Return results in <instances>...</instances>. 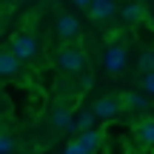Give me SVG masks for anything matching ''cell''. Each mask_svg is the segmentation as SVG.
<instances>
[{"label":"cell","instance_id":"2e32d148","mask_svg":"<svg viewBox=\"0 0 154 154\" xmlns=\"http://www.w3.org/2000/svg\"><path fill=\"white\" fill-rule=\"evenodd\" d=\"M17 146H14V140L9 137V134H3V137H0V151H14Z\"/></svg>","mask_w":154,"mask_h":154},{"label":"cell","instance_id":"ac0fdd59","mask_svg":"<svg viewBox=\"0 0 154 154\" xmlns=\"http://www.w3.org/2000/svg\"><path fill=\"white\" fill-rule=\"evenodd\" d=\"M151 26H154V14H151Z\"/></svg>","mask_w":154,"mask_h":154},{"label":"cell","instance_id":"ba28073f","mask_svg":"<svg viewBox=\"0 0 154 154\" xmlns=\"http://www.w3.org/2000/svg\"><path fill=\"white\" fill-rule=\"evenodd\" d=\"M120 17H123V23H128V26H137L140 20H146V9H143V3H126L123 6V11H120Z\"/></svg>","mask_w":154,"mask_h":154},{"label":"cell","instance_id":"4fadbf2b","mask_svg":"<svg viewBox=\"0 0 154 154\" xmlns=\"http://www.w3.org/2000/svg\"><path fill=\"white\" fill-rule=\"evenodd\" d=\"M123 100H126L128 109H146V106H149V100L140 97V94H123Z\"/></svg>","mask_w":154,"mask_h":154},{"label":"cell","instance_id":"5bb4252c","mask_svg":"<svg viewBox=\"0 0 154 154\" xmlns=\"http://www.w3.org/2000/svg\"><path fill=\"white\" fill-rule=\"evenodd\" d=\"M94 117H97V114H94V109H91V111H83V114L77 117V123H74V128H80V131H86V128L91 126V120H94Z\"/></svg>","mask_w":154,"mask_h":154},{"label":"cell","instance_id":"9a60e30c","mask_svg":"<svg viewBox=\"0 0 154 154\" xmlns=\"http://www.w3.org/2000/svg\"><path fill=\"white\" fill-rule=\"evenodd\" d=\"M143 91H146V94H151V97H154V72H149V74L143 77Z\"/></svg>","mask_w":154,"mask_h":154},{"label":"cell","instance_id":"5b68a950","mask_svg":"<svg viewBox=\"0 0 154 154\" xmlns=\"http://www.w3.org/2000/svg\"><path fill=\"white\" fill-rule=\"evenodd\" d=\"M88 14H91L94 23H106L114 17V0H91L88 6Z\"/></svg>","mask_w":154,"mask_h":154},{"label":"cell","instance_id":"8992f818","mask_svg":"<svg viewBox=\"0 0 154 154\" xmlns=\"http://www.w3.org/2000/svg\"><path fill=\"white\" fill-rule=\"evenodd\" d=\"M57 34H60L63 40H72L80 34V20H77L74 14H60L57 17Z\"/></svg>","mask_w":154,"mask_h":154},{"label":"cell","instance_id":"9c48e42d","mask_svg":"<svg viewBox=\"0 0 154 154\" xmlns=\"http://www.w3.org/2000/svg\"><path fill=\"white\" fill-rule=\"evenodd\" d=\"M20 57L11 51V46L6 51H0V74H6V77H11V74H17V69H20Z\"/></svg>","mask_w":154,"mask_h":154},{"label":"cell","instance_id":"52a82bcc","mask_svg":"<svg viewBox=\"0 0 154 154\" xmlns=\"http://www.w3.org/2000/svg\"><path fill=\"white\" fill-rule=\"evenodd\" d=\"M123 66H126V49L123 46H111L106 51V72L117 74V72H123Z\"/></svg>","mask_w":154,"mask_h":154},{"label":"cell","instance_id":"7c38bea8","mask_svg":"<svg viewBox=\"0 0 154 154\" xmlns=\"http://www.w3.org/2000/svg\"><path fill=\"white\" fill-rule=\"evenodd\" d=\"M137 69L143 74H149V72H154V49H146L143 54L137 57Z\"/></svg>","mask_w":154,"mask_h":154},{"label":"cell","instance_id":"7a4b0ae2","mask_svg":"<svg viewBox=\"0 0 154 154\" xmlns=\"http://www.w3.org/2000/svg\"><path fill=\"white\" fill-rule=\"evenodd\" d=\"M103 146V131L100 128H86L74 143L66 146V151H74V154H88V151H97Z\"/></svg>","mask_w":154,"mask_h":154},{"label":"cell","instance_id":"e0dca14e","mask_svg":"<svg viewBox=\"0 0 154 154\" xmlns=\"http://www.w3.org/2000/svg\"><path fill=\"white\" fill-rule=\"evenodd\" d=\"M72 3L77 6V9H88V6H91V0H72Z\"/></svg>","mask_w":154,"mask_h":154},{"label":"cell","instance_id":"30bf717a","mask_svg":"<svg viewBox=\"0 0 154 154\" xmlns=\"http://www.w3.org/2000/svg\"><path fill=\"white\" fill-rule=\"evenodd\" d=\"M134 131L143 146H154V117H143L140 123H134Z\"/></svg>","mask_w":154,"mask_h":154},{"label":"cell","instance_id":"3957f363","mask_svg":"<svg viewBox=\"0 0 154 154\" xmlns=\"http://www.w3.org/2000/svg\"><path fill=\"white\" fill-rule=\"evenodd\" d=\"M9 46H11V51H14L20 60H32V57L37 54V40H34V34H29V32H17Z\"/></svg>","mask_w":154,"mask_h":154},{"label":"cell","instance_id":"6da1fadb","mask_svg":"<svg viewBox=\"0 0 154 154\" xmlns=\"http://www.w3.org/2000/svg\"><path fill=\"white\" fill-rule=\"evenodd\" d=\"M57 66H60L63 72H69V74H80L83 66H86V54H83L77 46H63V49L57 51Z\"/></svg>","mask_w":154,"mask_h":154},{"label":"cell","instance_id":"8fae6325","mask_svg":"<svg viewBox=\"0 0 154 154\" xmlns=\"http://www.w3.org/2000/svg\"><path fill=\"white\" fill-rule=\"evenodd\" d=\"M51 126L54 128H72V111L66 109V106H57L54 111H51Z\"/></svg>","mask_w":154,"mask_h":154},{"label":"cell","instance_id":"277c9868","mask_svg":"<svg viewBox=\"0 0 154 154\" xmlns=\"http://www.w3.org/2000/svg\"><path fill=\"white\" fill-rule=\"evenodd\" d=\"M123 106H126V100H123V97H114V94H103V97H100L97 103L91 106V109H94V114H97L100 120H109V117L120 114V111H123Z\"/></svg>","mask_w":154,"mask_h":154}]
</instances>
